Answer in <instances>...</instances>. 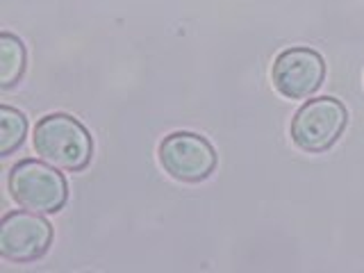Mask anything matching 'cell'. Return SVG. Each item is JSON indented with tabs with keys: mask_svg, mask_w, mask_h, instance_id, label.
I'll return each mask as SVG.
<instances>
[{
	"mask_svg": "<svg viewBox=\"0 0 364 273\" xmlns=\"http://www.w3.org/2000/svg\"><path fill=\"white\" fill-rule=\"evenodd\" d=\"M37 157L62 171H82L94 155V139L89 130L71 114L55 112L37 121L32 132Z\"/></svg>",
	"mask_w": 364,
	"mask_h": 273,
	"instance_id": "obj_1",
	"label": "cell"
},
{
	"mask_svg": "<svg viewBox=\"0 0 364 273\" xmlns=\"http://www.w3.org/2000/svg\"><path fill=\"white\" fill-rule=\"evenodd\" d=\"M7 189L18 208L39 214H57L68 200V182L57 166L43 159H21L7 176Z\"/></svg>",
	"mask_w": 364,
	"mask_h": 273,
	"instance_id": "obj_2",
	"label": "cell"
},
{
	"mask_svg": "<svg viewBox=\"0 0 364 273\" xmlns=\"http://www.w3.org/2000/svg\"><path fill=\"white\" fill-rule=\"evenodd\" d=\"M348 112L341 100L333 96L310 98L291 119V141L305 153H323L346 130Z\"/></svg>",
	"mask_w": 364,
	"mask_h": 273,
	"instance_id": "obj_3",
	"label": "cell"
},
{
	"mask_svg": "<svg viewBox=\"0 0 364 273\" xmlns=\"http://www.w3.org/2000/svg\"><path fill=\"white\" fill-rule=\"evenodd\" d=\"M53 225L43 214L11 210L0 221V257L16 264L37 262L53 244Z\"/></svg>",
	"mask_w": 364,
	"mask_h": 273,
	"instance_id": "obj_4",
	"label": "cell"
},
{
	"mask_svg": "<svg viewBox=\"0 0 364 273\" xmlns=\"http://www.w3.org/2000/svg\"><path fill=\"white\" fill-rule=\"evenodd\" d=\"M159 164L178 182H203L216 168L214 146L196 132H171L157 148Z\"/></svg>",
	"mask_w": 364,
	"mask_h": 273,
	"instance_id": "obj_5",
	"label": "cell"
},
{
	"mask_svg": "<svg viewBox=\"0 0 364 273\" xmlns=\"http://www.w3.org/2000/svg\"><path fill=\"white\" fill-rule=\"evenodd\" d=\"M326 62L314 48L291 46L282 50L271 68L273 89L289 100H305L323 85Z\"/></svg>",
	"mask_w": 364,
	"mask_h": 273,
	"instance_id": "obj_6",
	"label": "cell"
},
{
	"mask_svg": "<svg viewBox=\"0 0 364 273\" xmlns=\"http://www.w3.org/2000/svg\"><path fill=\"white\" fill-rule=\"evenodd\" d=\"M26 71V46L11 32L0 34V87H14Z\"/></svg>",
	"mask_w": 364,
	"mask_h": 273,
	"instance_id": "obj_7",
	"label": "cell"
},
{
	"mask_svg": "<svg viewBox=\"0 0 364 273\" xmlns=\"http://www.w3.org/2000/svg\"><path fill=\"white\" fill-rule=\"evenodd\" d=\"M28 134V119L16 107H0V155L7 157L23 146Z\"/></svg>",
	"mask_w": 364,
	"mask_h": 273,
	"instance_id": "obj_8",
	"label": "cell"
}]
</instances>
